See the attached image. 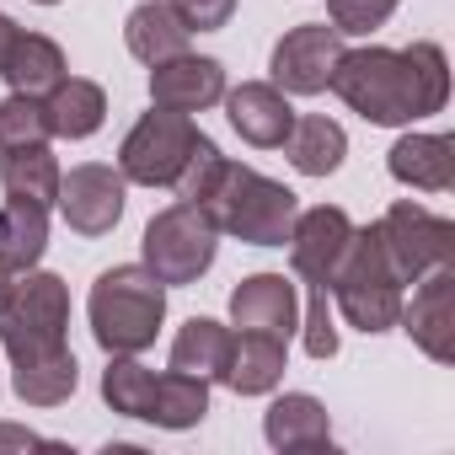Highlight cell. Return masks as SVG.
I'll return each mask as SVG.
<instances>
[{
    "mask_svg": "<svg viewBox=\"0 0 455 455\" xmlns=\"http://www.w3.org/2000/svg\"><path fill=\"white\" fill-rule=\"evenodd\" d=\"M140 252H145V268L161 279V284H198L209 268H214V252H220V231L204 204H166L140 236Z\"/></svg>",
    "mask_w": 455,
    "mask_h": 455,
    "instance_id": "cell-5",
    "label": "cell"
},
{
    "mask_svg": "<svg viewBox=\"0 0 455 455\" xmlns=\"http://www.w3.org/2000/svg\"><path fill=\"white\" fill-rule=\"evenodd\" d=\"M38 6H60V0H38Z\"/></svg>",
    "mask_w": 455,
    "mask_h": 455,
    "instance_id": "cell-36",
    "label": "cell"
},
{
    "mask_svg": "<svg viewBox=\"0 0 455 455\" xmlns=\"http://www.w3.org/2000/svg\"><path fill=\"white\" fill-rule=\"evenodd\" d=\"M204 412H209V380L182 375V370L156 375V391H150L145 423H156V428H198Z\"/></svg>",
    "mask_w": 455,
    "mask_h": 455,
    "instance_id": "cell-26",
    "label": "cell"
},
{
    "mask_svg": "<svg viewBox=\"0 0 455 455\" xmlns=\"http://www.w3.org/2000/svg\"><path fill=\"white\" fill-rule=\"evenodd\" d=\"M44 252H49V209L28 198H6L0 204V268L28 274L38 268Z\"/></svg>",
    "mask_w": 455,
    "mask_h": 455,
    "instance_id": "cell-21",
    "label": "cell"
},
{
    "mask_svg": "<svg viewBox=\"0 0 455 455\" xmlns=\"http://www.w3.org/2000/svg\"><path fill=\"white\" fill-rule=\"evenodd\" d=\"M198 204L209 209L220 236H236L247 247H284L295 231V214H300L295 188H284V182H274V177H263L231 156L220 161V172L209 177Z\"/></svg>",
    "mask_w": 455,
    "mask_h": 455,
    "instance_id": "cell-2",
    "label": "cell"
},
{
    "mask_svg": "<svg viewBox=\"0 0 455 455\" xmlns=\"http://www.w3.org/2000/svg\"><path fill=\"white\" fill-rule=\"evenodd\" d=\"M327 295L338 300L343 322L364 338L375 332H391L396 316H402V279L386 258V242H380V225H354V236H348V252L327 284Z\"/></svg>",
    "mask_w": 455,
    "mask_h": 455,
    "instance_id": "cell-4",
    "label": "cell"
},
{
    "mask_svg": "<svg viewBox=\"0 0 455 455\" xmlns=\"http://www.w3.org/2000/svg\"><path fill=\"white\" fill-rule=\"evenodd\" d=\"M364 124L402 129L418 118L444 113L450 102V65L439 44H412V49H343L327 81Z\"/></svg>",
    "mask_w": 455,
    "mask_h": 455,
    "instance_id": "cell-1",
    "label": "cell"
},
{
    "mask_svg": "<svg viewBox=\"0 0 455 455\" xmlns=\"http://www.w3.org/2000/svg\"><path fill=\"white\" fill-rule=\"evenodd\" d=\"M204 129L188 118V113H166V108H150L118 145V172L124 182H140V188H172L188 166V156L198 150Z\"/></svg>",
    "mask_w": 455,
    "mask_h": 455,
    "instance_id": "cell-7",
    "label": "cell"
},
{
    "mask_svg": "<svg viewBox=\"0 0 455 455\" xmlns=\"http://www.w3.org/2000/svg\"><path fill=\"white\" fill-rule=\"evenodd\" d=\"M65 76H70L65 49L54 38H44V33H22L12 60H6V70H0V81H6L12 92H28V97H49Z\"/></svg>",
    "mask_w": 455,
    "mask_h": 455,
    "instance_id": "cell-23",
    "label": "cell"
},
{
    "mask_svg": "<svg viewBox=\"0 0 455 455\" xmlns=\"http://www.w3.org/2000/svg\"><path fill=\"white\" fill-rule=\"evenodd\" d=\"M76 386H81V364H76L70 348L54 354V359H33V364H17L12 370V391L28 407H60V402L76 396Z\"/></svg>",
    "mask_w": 455,
    "mask_h": 455,
    "instance_id": "cell-27",
    "label": "cell"
},
{
    "mask_svg": "<svg viewBox=\"0 0 455 455\" xmlns=\"http://www.w3.org/2000/svg\"><path fill=\"white\" fill-rule=\"evenodd\" d=\"M396 327H402L434 364H450V359H455V268L423 274L418 290H412V300H402Z\"/></svg>",
    "mask_w": 455,
    "mask_h": 455,
    "instance_id": "cell-12",
    "label": "cell"
},
{
    "mask_svg": "<svg viewBox=\"0 0 455 455\" xmlns=\"http://www.w3.org/2000/svg\"><path fill=\"white\" fill-rule=\"evenodd\" d=\"M284 156H290V166H295L300 177H332V172L343 166V156H348V134H343V124L311 113V118H295V124H290Z\"/></svg>",
    "mask_w": 455,
    "mask_h": 455,
    "instance_id": "cell-22",
    "label": "cell"
},
{
    "mask_svg": "<svg viewBox=\"0 0 455 455\" xmlns=\"http://www.w3.org/2000/svg\"><path fill=\"white\" fill-rule=\"evenodd\" d=\"M166 6L182 17V28H188V33H214V28L231 22L236 0H166Z\"/></svg>",
    "mask_w": 455,
    "mask_h": 455,
    "instance_id": "cell-32",
    "label": "cell"
},
{
    "mask_svg": "<svg viewBox=\"0 0 455 455\" xmlns=\"http://www.w3.org/2000/svg\"><path fill=\"white\" fill-rule=\"evenodd\" d=\"M306 354L311 359H332L338 354V327H332V306H327V290H311V311H306Z\"/></svg>",
    "mask_w": 455,
    "mask_h": 455,
    "instance_id": "cell-31",
    "label": "cell"
},
{
    "mask_svg": "<svg viewBox=\"0 0 455 455\" xmlns=\"http://www.w3.org/2000/svg\"><path fill=\"white\" fill-rule=\"evenodd\" d=\"M375 225H380L386 258H391V268H396L402 284H418V279L434 274V268H455V225H450L444 214H434V209L402 198V204H391L386 220H375Z\"/></svg>",
    "mask_w": 455,
    "mask_h": 455,
    "instance_id": "cell-8",
    "label": "cell"
},
{
    "mask_svg": "<svg viewBox=\"0 0 455 455\" xmlns=\"http://www.w3.org/2000/svg\"><path fill=\"white\" fill-rule=\"evenodd\" d=\"M348 236H354V220L338 209V204H316V209H300L295 214V231H290V268L311 284V290H327L343 252H348Z\"/></svg>",
    "mask_w": 455,
    "mask_h": 455,
    "instance_id": "cell-11",
    "label": "cell"
},
{
    "mask_svg": "<svg viewBox=\"0 0 455 455\" xmlns=\"http://www.w3.org/2000/svg\"><path fill=\"white\" fill-rule=\"evenodd\" d=\"M86 316L102 354H145L166 322V284L145 263H118L97 274Z\"/></svg>",
    "mask_w": 455,
    "mask_h": 455,
    "instance_id": "cell-3",
    "label": "cell"
},
{
    "mask_svg": "<svg viewBox=\"0 0 455 455\" xmlns=\"http://www.w3.org/2000/svg\"><path fill=\"white\" fill-rule=\"evenodd\" d=\"M60 214L76 236H108L113 225L124 220V204H129V182L118 166H102V161H86V166H70V177H60Z\"/></svg>",
    "mask_w": 455,
    "mask_h": 455,
    "instance_id": "cell-9",
    "label": "cell"
},
{
    "mask_svg": "<svg viewBox=\"0 0 455 455\" xmlns=\"http://www.w3.org/2000/svg\"><path fill=\"white\" fill-rule=\"evenodd\" d=\"M124 44H129V54L140 65H166V60L188 54L193 33L182 28V17L166 6V0H145V6H134L129 22H124Z\"/></svg>",
    "mask_w": 455,
    "mask_h": 455,
    "instance_id": "cell-20",
    "label": "cell"
},
{
    "mask_svg": "<svg viewBox=\"0 0 455 455\" xmlns=\"http://www.w3.org/2000/svg\"><path fill=\"white\" fill-rule=\"evenodd\" d=\"M263 434L274 450H332V418L316 396L290 391L263 412Z\"/></svg>",
    "mask_w": 455,
    "mask_h": 455,
    "instance_id": "cell-18",
    "label": "cell"
},
{
    "mask_svg": "<svg viewBox=\"0 0 455 455\" xmlns=\"http://www.w3.org/2000/svg\"><path fill=\"white\" fill-rule=\"evenodd\" d=\"M44 118H49V140H92L108 118V92L97 81L65 76L49 97H44Z\"/></svg>",
    "mask_w": 455,
    "mask_h": 455,
    "instance_id": "cell-19",
    "label": "cell"
},
{
    "mask_svg": "<svg viewBox=\"0 0 455 455\" xmlns=\"http://www.w3.org/2000/svg\"><path fill=\"white\" fill-rule=\"evenodd\" d=\"M386 166L402 188L418 193H450L455 188V140L450 134H402L386 150Z\"/></svg>",
    "mask_w": 455,
    "mask_h": 455,
    "instance_id": "cell-16",
    "label": "cell"
},
{
    "mask_svg": "<svg viewBox=\"0 0 455 455\" xmlns=\"http://www.w3.org/2000/svg\"><path fill=\"white\" fill-rule=\"evenodd\" d=\"M17 38H22V28L0 12V70H6V60H12V49H17Z\"/></svg>",
    "mask_w": 455,
    "mask_h": 455,
    "instance_id": "cell-34",
    "label": "cell"
},
{
    "mask_svg": "<svg viewBox=\"0 0 455 455\" xmlns=\"http://www.w3.org/2000/svg\"><path fill=\"white\" fill-rule=\"evenodd\" d=\"M338 54H343V33H338L332 22L290 28V33L274 44V60H268L274 86H279L284 97H316V92H327Z\"/></svg>",
    "mask_w": 455,
    "mask_h": 455,
    "instance_id": "cell-10",
    "label": "cell"
},
{
    "mask_svg": "<svg viewBox=\"0 0 455 455\" xmlns=\"http://www.w3.org/2000/svg\"><path fill=\"white\" fill-rule=\"evenodd\" d=\"M150 391H156V370H145L134 354H108V370H102V402H108L118 418H140V423H145Z\"/></svg>",
    "mask_w": 455,
    "mask_h": 455,
    "instance_id": "cell-28",
    "label": "cell"
},
{
    "mask_svg": "<svg viewBox=\"0 0 455 455\" xmlns=\"http://www.w3.org/2000/svg\"><path fill=\"white\" fill-rule=\"evenodd\" d=\"M231 322L242 332H274L290 343V332L300 327V300L295 284L284 274H252L231 290Z\"/></svg>",
    "mask_w": 455,
    "mask_h": 455,
    "instance_id": "cell-15",
    "label": "cell"
},
{
    "mask_svg": "<svg viewBox=\"0 0 455 455\" xmlns=\"http://www.w3.org/2000/svg\"><path fill=\"white\" fill-rule=\"evenodd\" d=\"M290 370V354H284V338L274 332H242L231 338V359H225V386L236 396H268Z\"/></svg>",
    "mask_w": 455,
    "mask_h": 455,
    "instance_id": "cell-17",
    "label": "cell"
},
{
    "mask_svg": "<svg viewBox=\"0 0 455 455\" xmlns=\"http://www.w3.org/2000/svg\"><path fill=\"white\" fill-rule=\"evenodd\" d=\"M220 102H225L231 129L247 145H258V150H279L284 134H290V124H295V108H290V97L274 81H242L236 92H225Z\"/></svg>",
    "mask_w": 455,
    "mask_h": 455,
    "instance_id": "cell-14",
    "label": "cell"
},
{
    "mask_svg": "<svg viewBox=\"0 0 455 455\" xmlns=\"http://www.w3.org/2000/svg\"><path fill=\"white\" fill-rule=\"evenodd\" d=\"M0 450H60L54 439L33 434V428H17V423H0Z\"/></svg>",
    "mask_w": 455,
    "mask_h": 455,
    "instance_id": "cell-33",
    "label": "cell"
},
{
    "mask_svg": "<svg viewBox=\"0 0 455 455\" xmlns=\"http://www.w3.org/2000/svg\"><path fill=\"white\" fill-rule=\"evenodd\" d=\"M396 12V0H327V17L343 38H370L391 22Z\"/></svg>",
    "mask_w": 455,
    "mask_h": 455,
    "instance_id": "cell-30",
    "label": "cell"
},
{
    "mask_svg": "<svg viewBox=\"0 0 455 455\" xmlns=\"http://www.w3.org/2000/svg\"><path fill=\"white\" fill-rule=\"evenodd\" d=\"M49 140V118H44V97L12 92L0 102V150H17V145H44Z\"/></svg>",
    "mask_w": 455,
    "mask_h": 455,
    "instance_id": "cell-29",
    "label": "cell"
},
{
    "mask_svg": "<svg viewBox=\"0 0 455 455\" xmlns=\"http://www.w3.org/2000/svg\"><path fill=\"white\" fill-rule=\"evenodd\" d=\"M225 97V65L204 54H177L166 65H150V102L166 113H204Z\"/></svg>",
    "mask_w": 455,
    "mask_h": 455,
    "instance_id": "cell-13",
    "label": "cell"
},
{
    "mask_svg": "<svg viewBox=\"0 0 455 455\" xmlns=\"http://www.w3.org/2000/svg\"><path fill=\"white\" fill-rule=\"evenodd\" d=\"M60 161H54V150H49V140L44 145H17V150H6L0 156V188H6V198H28V204H54L60 198Z\"/></svg>",
    "mask_w": 455,
    "mask_h": 455,
    "instance_id": "cell-24",
    "label": "cell"
},
{
    "mask_svg": "<svg viewBox=\"0 0 455 455\" xmlns=\"http://www.w3.org/2000/svg\"><path fill=\"white\" fill-rule=\"evenodd\" d=\"M225 359H231V327L214 316H193L172 343V370L198 380H225Z\"/></svg>",
    "mask_w": 455,
    "mask_h": 455,
    "instance_id": "cell-25",
    "label": "cell"
},
{
    "mask_svg": "<svg viewBox=\"0 0 455 455\" xmlns=\"http://www.w3.org/2000/svg\"><path fill=\"white\" fill-rule=\"evenodd\" d=\"M65 327H70V290H65V279L28 268L17 279V295H12L6 316H0V343H6L12 364H33V359L65 354Z\"/></svg>",
    "mask_w": 455,
    "mask_h": 455,
    "instance_id": "cell-6",
    "label": "cell"
},
{
    "mask_svg": "<svg viewBox=\"0 0 455 455\" xmlns=\"http://www.w3.org/2000/svg\"><path fill=\"white\" fill-rule=\"evenodd\" d=\"M12 295H17V274H12V268H0V316H6Z\"/></svg>",
    "mask_w": 455,
    "mask_h": 455,
    "instance_id": "cell-35",
    "label": "cell"
}]
</instances>
